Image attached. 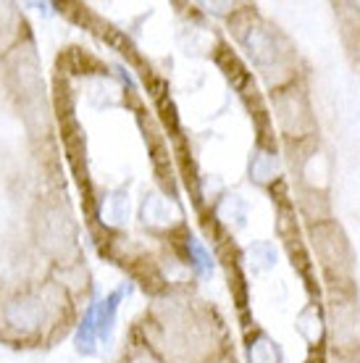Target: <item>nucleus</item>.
Returning <instances> with one entry per match:
<instances>
[{
	"instance_id": "11",
	"label": "nucleus",
	"mask_w": 360,
	"mask_h": 363,
	"mask_svg": "<svg viewBox=\"0 0 360 363\" xmlns=\"http://www.w3.org/2000/svg\"><path fill=\"white\" fill-rule=\"evenodd\" d=\"M218 216L224 218V221H235L237 227H242L244 218H247V206H244V200L240 195H226L221 200V206H218Z\"/></svg>"
},
{
	"instance_id": "12",
	"label": "nucleus",
	"mask_w": 360,
	"mask_h": 363,
	"mask_svg": "<svg viewBox=\"0 0 360 363\" xmlns=\"http://www.w3.org/2000/svg\"><path fill=\"white\" fill-rule=\"evenodd\" d=\"M247 258H250V264L258 272H266V269L276 266V250H274L271 242H255V245H250L247 247Z\"/></svg>"
},
{
	"instance_id": "6",
	"label": "nucleus",
	"mask_w": 360,
	"mask_h": 363,
	"mask_svg": "<svg viewBox=\"0 0 360 363\" xmlns=\"http://www.w3.org/2000/svg\"><path fill=\"white\" fill-rule=\"evenodd\" d=\"M124 292L126 287H116L100 303H95V327H98V340H103V342H108L113 335V324H116V313L121 300H124Z\"/></svg>"
},
{
	"instance_id": "2",
	"label": "nucleus",
	"mask_w": 360,
	"mask_h": 363,
	"mask_svg": "<svg viewBox=\"0 0 360 363\" xmlns=\"http://www.w3.org/2000/svg\"><path fill=\"white\" fill-rule=\"evenodd\" d=\"M32 229L40 250L53 264H74L72 255L77 253V227L69 206L58 198H40L32 213Z\"/></svg>"
},
{
	"instance_id": "7",
	"label": "nucleus",
	"mask_w": 360,
	"mask_h": 363,
	"mask_svg": "<svg viewBox=\"0 0 360 363\" xmlns=\"http://www.w3.org/2000/svg\"><path fill=\"white\" fill-rule=\"evenodd\" d=\"M176 208L169 198L163 195H147L142 203V221L145 224H155V227H169L176 221Z\"/></svg>"
},
{
	"instance_id": "3",
	"label": "nucleus",
	"mask_w": 360,
	"mask_h": 363,
	"mask_svg": "<svg viewBox=\"0 0 360 363\" xmlns=\"http://www.w3.org/2000/svg\"><path fill=\"white\" fill-rule=\"evenodd\" d=\"M6 64V82L9 92L13 98L21 100V108L27 111L32 106H43L45 100V82H43V72H40V61H37V48L32 37H24L16 48H11L3 55Z\"/></svg>"
},
{
	"instance_id": "5",
	"label": "nucleus",
	"mask_w": 360,
	"mask_h": 363,
	"mask_svg": "<svg viewBox=\"0 0 360 363\" xmlns=\"http://www.w3.org/2000/svg\"><path fill=\"white\" fill-rule=\"evenodd\" d=\"M27 24L24 16L18 13L13 3H0V58L9 53L11 48H16L27 37Z\"/></svg>"
},
{
	"instance_id": "1",
	"label": "nucleus",
	"mask_w": 360,
	"mask_h": 363,
	"mask_svg": "<svg viewBox=\"0 0 360 363\" xmlns=\"http://www.w3.org/2000/svg\"><path fill=\"white\" fill-rule=\"evenodd\" d=\"M77 306L66 281H27L0 287V342L11 347H53L69 335Z\"/></svg>"
},
{
	"instance_id": "10",
	"label": "nucleus",
	"mask_w": 360,
	"mask_h": 363,
	"mask_svg": "<svg viewBox=\"0 0 360 363\" xmlns=\"http://www.w3.org/2000/svg\"><path fill=\"white\" fill-rule=\"evenodd\" d=\"M247 355H250V363H279V350H276V342H271L266 335H258L247 347Z\"/></svg>"
},
{
	"instance_id": "8",
	"label": "nucleus",
	"mask_w": 360,
	"mask_h": 363,
	"mask_svg": "<svg viewBox=\"0 0 360 363\" xmlns=\"http://www.w3.org/2000/svg\"><path fill=\"white\" fill-rule=\"evenodd\" d=\"M74 342H77V353L79 355H95L98 353V327H95V303L87 306L84 316L77 324L74 332Z\"/></svg>"
},
{
	"instance_id": "9",
	"label": "nucleus",
	"mask_w": 360,
	"mask_h": 363,
	"mask_svg": "<svg viewBox=\"0 0 360 363\" xmlns=\"http://www.w3.org/2000/svg\"><path fill=\"white\" fill-rule=\"evenodd\" d=\"M250 177L255 182H261V184L276 179L279 177V161H276V155L269 153V150H258L250 161Z\"/></svg>"
},
{
	"instance_id": "14",
	"label": "nucleus",
	"mask_w": 360,
	"mask_h": 363,
	"mask_svg": "<svg viewBox=\"0 0 360 363\" xmlns=\"http://www.w3.org/2000/svg\"><path fill=\"white\" fill-rule=\"evenodd\" d=\"M108 203H111V218H113V221H124L126 213H129V195L121 190V192H116Z\"/></svg>"
},
{
	"instance_id": "4",
	"label": "nucleus",
	"mask_w": 360,
	"mask_h": 363,
	"mask_svg": "<svg viewBox=\"0 0 360 363\" xmlns=\"http://www.w3.org/2000/svg\"><path fill=\"white\" fill-rule=\"evenodd\" d=\"M237 35V43L242 45V50L247 53L252 64L258 66L261 72H271L274 66L281 64V50L279 40L274 35V29L261 21V18H252V16H244L235 29Z\"/></svg>"
},
{
	"instance_id": "13",
	"label": "nucleus",
	"mask_w": 360,
	"mask_h": 363,
	"mask_svg": "<svg viewBox=\"0 0 360 363\" xmlns=\"http://www.w3.org/2000/svg\"><path fill=\"white\" fill-rule=\"evenodd\" d=\"M187 250H189V261H192V266H195L198 272H203V274L213 272V261H210L208 250L200 245V240H195L192 235L187 237Z\"/></svg>"
}]
</instances>
